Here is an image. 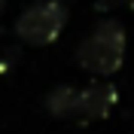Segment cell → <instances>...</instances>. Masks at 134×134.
Instances as JSON below:
<instances>
[{
  "instance_id": "obj_1",
  "label": "cell",
  "mask_w": 134,
  "mask_h": 134,
  "mask_svg": "<svg viewBox=\"0 0 134 134\" xmlns=\"http://www.w3.org/2000/svg\"><path fill=\"white\" fill-rule=\"evenodd\" d=\"M125 27L107 18L100 21L76 49V64L94 76H113L125 61Z\"/></svg>"
},
{
  "instance_id": "obj_5",
  "label": "cell",
  "mask_w": 134,
  "mask_h": 134,
  "mask_svg": "<svg viewBox=\"0 0 134 134\" xmlns=\"http://www.w3.org/2000/svg\"><path fill=\"white\" fill-rule=\"evenodd\" d=\"M125 3H128V9H131V12H134V0H125Z\"/></svg>"
},
{
  "instance_id": "obj_4",
  "label": "cell",
  "mask_w": 134,
  "mask_h": 134,
  "mask_svg": "<svg viewBox=\"0 0 134 134\" xmlns=\"http://www.w3.org/2000/svg\"><path fill=\"white\" fill-rule=\"evenodd\" d=\"M76 98H79V88H73V85H58V88H52L49 98H46V110H49L55 119H73Z\"/></svg>"
},
{
  "instance_id": "obj_6",
  "label": "cell",
  "mask_w": 134,
  "mask_h": 134,
  "mask_svg": "<svg viewBox=\"0 0 134 134\" xmlns=\"http://www.w3.org/2000/svg\"><path fill=\"white\" fill-rule=\"evenodd\" d=\"M0 9H3V0H0Z\"/></svg>"
},
{
  "instance_id": "obj_3",
  "label": "cell",
  "mask_w": 134,
  "mask_h": 134,
  "mask_svg": "<svg viewBox=\"0 0 134 134\" xmlns=\"http://www.w3.org/2000/svg\"><path fill=\"white\" fill-rule=\"evenodd\" d=\"M119 100V92L113 82H94L88 88H79V98H76V110L73 119L79 122H98V119H107L113 113Z\"/></svg>"
},
{
  "instance_id": "obj_2",
  "label": "cell",
  "mask_w": 134,
  "mask_h": 134,
  "mask_svg": "<svg viewBox=\"0 0 134 134\" xmlns=\"http://www.w3.org/2000/svg\"><path fill=\"white\" fill-rule=\"evenodd\" d=\"M67 25V6L61 0H37L15 21V34L27 46H49L61 37Z\"/></svg>"
}]
</instances>
